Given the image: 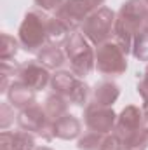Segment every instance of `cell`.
Masks as SVG:
<instances>
[{
	"label": "cell",
	"instance_id": "obj_15",
	"mask_svg": "<svg viewBox=\"0 0 148 150\" xmlns=\"http://www.w3.org/2000/svg\"><path fill=\"white\" fill-rule=\"evenodd\" d=\"M120 94V89L115 82L110 80H103L99 84H96L94 91H92V98H94V103L98 105H103V107H111L117 98Z\"/></svg>",
	"mask_w": 148,
	"mask_h": 150
},
{
	"label": "cell",
	"instance_id": "obj_5",
	"mask_svg": "<svg viewBox=\"0 0 148 150\" xmlns=\"http://www.w3.org/2000/svg\"><path fill=\"white\" fill-rule=\"evenodd\" d=\"M115 19H117V14L110 7H99L84 21L82 33L91 44L99 45V44L110 40V37L113 35Z\"/></svg>",
	"mask_w": 148,
	"mask_h": 150
},
{
	"label": "cell",
	"instance_id": "obj_2",
	"mask_svg": "<svg viewBox=\"0 0 148 150\" xmlns=\"http://www.w3.org/2000/svg\"><path fill=\"white\" fill-rule=\"evenodd\" d=\"M65 52L66 59L70 61L72 72L77 77L84 79L92 72V68H96V51L91 47V42L82 32L73 30L70 33L65 42Z\"/></svg>",
	"mask_w": 148,
	"mask_h": 150
},
{
	"label": "cell",
	"instance_id": "obj_18",
	"mask_svg": "<svg viewBox=\"0 0 148 150\" xmlns=\"http://www.w3.org/2000/svg\"><path fill=\"white\" fill-rule=\"evenodd\" d=\"M21 44L19 40L9 35V33H2V47H0V59L2 61H12L19 51Z\"/></svg>",
	"mask_w": 148,
	"mask_h": 150
},
{
	"label": "cell",
	"instance_id": "obj_12",
	"mask_svg": "<svg viewBox=\"0 0 148 150\" xmlns=\"http://www.w3.org/2000/svg\"><path fill=\"white\" fill-rule=\"evenodd\" d=\"M38 61L49 70H56L66 63V52L58 44H47L38 51Z\"/></svg>",
	"mask_w": 148,
	"mask_h": 150
},
{
	"label": "cell",
	"instance_id": "obj_23",
	"mask_svg": "<svg viewBox=\"0 0 148 150\" xmlns=\"http://www.w3.org/2000/svg\"><path fill=\"white\" fill-rule=\"evenodd\" d=\"M99 150H124V147H122V142H120L118 136H115L113 133L111 134L108 133V134H105Z\"/></svg>",
	"mask_w": 148,
	"mask_h": 150
},
{
	"label": "cell",
	"instance_id": "obj_14",
	"mask_svg": "<svg viewBox=\"0 0 148 150\" xmlns=\"http://www.w3.org/2000/svg\"><path fill=\"white\" fill-rule=\"evenodd\" d=\"M54 129H56V138H61V140H73L77 136H80L82 124H80V120H78L75 115L66 113V115H63L61 119L54 120Z\"/></svg>",
	"mask_w": 148,
	"mask_h": 150
},
{
	"label": "cell",
	"instance_id": "obj_28",
	"mask_svg": "<svg viewBox=\"0 0 148 150\" xmlns=\"http://www.w3.org/2000/svg\"><path fill=\"white\" fill-rule=\"evenodd\" d=\"M35 150H52V149H49V147H37Z\"/></svg>",
	"mask_w": 148,
	"mask_h": 150
},
{
	"label": "cell",
	"instance_id": "obj_9",
	"mask_svg": "<svg viewBox=\"0 0 148 150\" xmlns=\"http://www.w3.org/2000/svg\"><path fill=\"white\" fill-rule=\"evenodd\" d=\"M143 117H145V113H143L141 108H138V107H134V105H129V107H125V108L120 112V115L117 117V124H115V127H113L111 133L122 140V138H125L127 134H131V133L141 129Z\"/></svg>",
	"mask_w": 148,
	"mask_h": 150
},
{
	"label": "cell",
	"instance_id": "obj_25",
	"mask_svg": "<svg viewBox=\"0 0 148 150\" xmlns=\"http://www.w3.org/2000/svg\"><path fill=\"white\" fill-rule=\"evenodd\" d=\"M0 150H14L12 131H2V134H0Z\"/></svg>",
	"mask_w": 148,
	"mask_h": 150
},
{
	"label": "cell",
	"instance_id": "obj_29",
	"mask_svg": "<svg viewBox=\"0 0 148 150\" xmlns=\"http://www.w3.org/2000/svg\"><path fill=\"white\" fill-rule=\"evenodd\" d=\"M145 75H147V77H148V67H147V70H145Z\"/></svg>",
	"mask_w": 148,
	"mask_h": 150
},
{
	"label": "cell",
	"instance_id": "obj_6",
	"mask_svg": "<svg viewBox=\"0 0 148 150\" xmlns=\"http://www.w3.org/2000/svg\"><path fill=\"white\" fill-rule=\"evenodd\" d=\"M103 4L105 0H65V4L56 11V18H59L73 32Z\"/></svg>",
	"mask_w": 148,
	"mask_h": 150
},
{
	"label": "cell",
	"instance_id": "obj_19",
	"mask_svg": "<svg viewBox=\"0 0 148 150\" xmlns=\"http://www.w3.org/2000/svg\"><path fill=\"white\" fill-rule=\"evenodd\" d=\"M103 138H105L103 133L87 129V133H84V136L78 138L77 147H78V150H99L101 143H103Z\"/></svg>",
	"mask_w": 148,
	"mask_h": 150
},
{
	"label": "cell",
	"instance_id": "obj_26",
	"mask_svg": "<svg viewBox=\"0 0 148 150\" xmlns=\"http://www.w3.org/2000/svg\"><path fill=\"white\" fill-rule=\"evenodd\" d=\"M141 129L145 131V134L148 136V115H145V117H143V122H141Z\"/></svg>",
	"mask_w": 148,
	"mask_h": 150
},
{
	"label": "cell",
	"instance_id": "obj_3",
	"mask_svg": "<svg viewBox=\"0 0 148 150\" xmlns=\"http://www.w3.org/2000/svg\"><path fill=\"white\" fill-rule=\"evenodd\" d=\"M49 18L51 16H47L44 11L26 12L18 32L19 33L18 40L26 52H38L44 45L49 44V32H47Z\"/></svg>",
	"mask_w": 148,
	"mask_h": 150
},
{
	"label": "cell",
	"instance_id": "obj_20",
	"mask_svg": "<svg viewBox=\"0 0 148 150\" xmlns=\"http://www.w3.org/2000/svg\"><path fill=\"white\" fill-rule=\"evenodd\" d=\"M12 145L14 150H35V136L30 131H16L12 133Z\"/></svg>",
	"mask_w": 148,
	"mask_h": 150
},
{
	"label": "cell",
	"instance_id": "obj_7",
	"mask_svg": "<svg viewBox=\"0 0 148 150\" xmlns=\"http://www.w3.org/2000/svg\"><path fill=\"white\" fill-rule=\"evenodd\" d=\"M84 122H85L87 129L108 134L113 131V127L117 124V113L113 112L111 107H103V105H98L92 101L84 110Z\"/></svg>",
	"mask_w": 148,
	"mask_h": 150
},
{
	"label": "cell",
	"instance_id": "obj_4",
	"mask_svg": "<svg viewBox=\"0 0 148 150\" xmlns=\"http://www.w3.org/2000/svg\"><path fill=\"white\" fill-rule=\"evenodd\" d=\"M96 70L106 77H118L125 74L127 54L115 40H106L96 45Z\"/></svg>",
	"mask_w": 148,
	"mask_h": 150
},
{
	"label": "cell",
	"instance_id": "obj_24",
	"mask_svg": "<svg viewBox=\"0 0 148 150\" xmlns=\"http://www.w3.org/2000/svg\"><path fill=\"white\" fill-rule=\"evenodd\" d=\"M35 4L42 11H58L65 4V0H35Z\"/></svg>",
	"mask_w": 148,
	"mask_h": 150
},
{
	"label": "cell",
	"instance_id": "obj_22",
	"mask_svg": "<svg viewBox=\"0 0 148 150\" xmlns=\"http://www.w3.org/2000/svg\"><path fill=\"white\" fill-rule=\"evenodd\" d=\"M14 122V110L11 103H2L0 105V129L5 131L11 124Z\"/></svg>",
	"mask_w": 148,
	"mask_h": 150
},
{
	"label": "cell",
	"instance_id": "obj_21",
	"mask_svg": "<svg viewBox=\"0 0 148 150\" xmlns=\"http://www.w3.org/2000/svg\"><path fill=\"white\" fill-rule=\"evenodd\" d=\"M131 52L134 54L136 59H140V61H148V33L140 32V33L136 35L134 42H132V51H131Z\"/></svg>",
	"mask_w": 148,
	"mask_h": 150
},
{
	"label": "cell",
	"instance_id": "obj_27",
	"mask_svg": "<svg viewBox=\"0 0 148 150\" xmlns=\"http://www.w3.org/2000/svg\"><path fill=\"white\" fill-rule=\"evenodd\" d=\"M141 32L148 33V11H147V16H145V19H143V26H141Z\"/></svg>",
	"mask_w": 148,
	"mask_h": 150
},
{
	"label": "cell",
	"instance_id": "obj_30",
	"mask_svg": "<svg viewBox=\"0 0 148 150\" xmlns=\"http://www.w3.org/2000/svg\"><path fill=\"white\" fill-rule=\"evenodd\" d=\"M143 2H145V4H147V5H148V0H143Z\"/></svg>",
	"mask_w": 148,
	"mask_h": 150
},
{
	"label": "cell",
	"instance_id": "obj_17",
	"mask_svg": "<svg viewBox=\"0 0 148 150\" xmlns=\"http://www.w3.org/2000/svg\"><path fill=\"white\" fill-rule=\"evenodd\" d=\"M120 142H122L124 150H147L148 149V136L145 134L143 129H138V131L127 134Z\"/></svg>",
	"mask_w": 148,
	"mask_h": 150
},
{
	"label": "cell",
	"instance_id": "obj_13",
	"mask_svg": "<svg viewBox=\"0 0 148 150\" xmlns=\"http://www.w3.org/2000/svg\"><path fill=\"white\" fill-rule=\"evenodd\" d=\"M80 77H77L73 72H66V70H59L51 77V86L54 89L56 94H61L63 98L68 100V96L72 94L75 86L78 84Z\"/></svg>",
	"mask_w": 148,
	"mask_h": 150
},
{
	"label": "cell",
	"instance_id": "obj_10",
	"mask_svg": "<svg viewBox=\"0 0 148 150\" xmlns=\"http://www.w3.org/2000/svg\"><path fill=\"white\" fill-rule=\"evenodd\" d=\"M51 119L47 117L45 108L40 107L38 103H33L23 110H19L18 113V124L21 129L25 131H30V133H40V129L49 122Z\"/></svg>",
	"mask_w": 148,
	"mask_h": 150
},
{
	"label": "cell",
	"instance_id": "obj_16",
	"mask_svg": "<svg viewBox=\"0 0 148 150\" xmlns=\"http://www.w3.org/2000/svg\"><path fill=\"white\" fill-rule=\"evenodd\" d=\"M68 100L63 98L61 94H51L45 98V103H44V108H45V113L51 120H58L61 119L63 115H66L68 112Z\"/></svg>",
	"mask_w": 148,
	"mask_h": 150
},
{
	"label": "cell",
	"instance_id": "obj_8",
	"mask_svg": "<svg viewBox=\"0 0 148 150\" xmlns=\"http://www.w3.org/2000/svg\"><path fill=\"white\" fill-rule=\"evenodd\" d=\"M51 77L52 75L49 74V68L44 67L38 59H30V61L21 63L18 67V74H16L18 80H21L25 86H28L33 91L44 89L51 82Z\"/></svg>",
	"mask_w": 148,
	"mask_h": 150
},
{
	"label": "cell",
	"instance_id": "obj_1",
	"mask_svg": "<svg viewBox=\"0 0 148 150\" xmlns=\"http://www.w3.org/2000/svg\"><path fill=\"white\" fill-rule=\"evenodd\" d=\"M148 5L143 0H127L122 4L113 28V40L124 49L125 54L132 51V42L141 32L143 19L147 16Z\"/></svg>",
	"mask_w": 148,
	"mask_h": 150
},
{
	"label": "cell",
	"instance_id": "obj_11",
	"mask_svg": "<svg viewBox=\"0 0 148 150\" xmlns=\"http://www.w3.org/2000/svg\"><path fill=\"white\" fill-rule=\"evenodd\" d=\"M35 93L37 91L30 89L28 86H25L21 80L16 79V80H12V84L9 86V91L5 94L9 98V103L14 108L23 110V108H26V107H30V105L35 103Z\"/></svg>",
	"mask_w": 148,
	"mask_h": 150
}]
</instances>
